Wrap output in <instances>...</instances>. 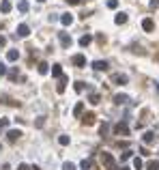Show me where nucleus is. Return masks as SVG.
Here are the masks:
<instances>
[{
  "instance_id": "ddd939ff",
  "label": "nucleus",
  "mask_w": 159,
  "mask_h": 170,
  "mask_svg": "<svg viewBox=\"0 0 159 170\" xmlns=\"http://www.w3.org/2000/svg\"><path fill=\"white\" fill-rule=\"evenodd\" d=\"M0 11H2V13H9V11H11V2H9V0H2V2H0Z\"/></svg>"
},
{
  "instance_id": "2f4dec72",
  "label": "nucleus",
  "mask_w": 159,
  "mask_h": 170,
  "mask_svg": "<svg viewBox=\"0 0 159 170\" xmlns=\"http://www.w3.org/2000/svg\"><path fill=\"white\" fill-rule=\"evenodd\" d=\"M67 2H69V4H78L80 0H67Z\"/></svg>"
},
{
  "instance_id": "f704fd0d",
  "label": "nucleus",
  "mask_w": 159,
  "mask_h": 170,
  "mask_svg": "<svg viewBox=\"0 0 159 170\" xmlns=\"http://www.w3.org/2000/svg\"><path fill=\"white\" fill-rule=\"evenodd\" d=\"M122 170H127V168H122Z\"/></svg>"
},
{
  "instance_id": "1a4fd4ad",
  "label": "nucleus",
  "mask_w": 159,
  "mask_h": 170,
  "mask_svg": "<svg viewBox=\"0 0 159 170\" xmlns=\"http://www.w3.org/2000/svg\"><path fill=\"white\" fill-rule=\"evenodd\" d=\"M17 58H19V52H17V50H9V52H6V60L13 63V60H17Z\"/></svg>"
},
{
  "instance_id": "9b49d317",
  "label": "nucleus",
  "mask_w": 159,
  "mask_h": 170,
  "mask_svg": "<svg viewBox=\"0 0 159 170\" xmlns=\"http://www.w3.org/2000/svg\"><path fill=\"white\" fill-rule=\"evenodd\" d=\"M114 133H122V136H127V125H125V123H118V125H116V127H114Z\"/></svg>"
},
{
  "instance_id": "6ab92c4d",
  "label": "nucleus",
  "mask_w": 159,
  "mask_h": 170,
  "mask_svg": "<svg viewBox=\"0 0 159 170\" xmlns=\"http://www.w3.org/2000/svg\"><path fill=\"white\" fill-rule=\"evenodd\" d=\"M58 142H60L62 146H67V144H69L71 140H69V136H60V138H58Z\"/></svg>"
},
{
  "instance_id": "c756f323",
  "label": "nucleus",
  "mask_w": 159,
  "mask_h": 170,
  "mask_svg": "<svg viewBox=\"0 0 159 170\" xmlns=\"http://www.w3.org/2000/svg\"><path fill=\"white\" fill-rule=\"evenodd\" d=\"M4 45H6V37H2V35H0V47H4Z\"/></svg>"
},
{
  "instance_id": "aec40b11",
  "label": "nucleus",
  "mask_w": 159,
  "mask_h": 170,
  "mask_svg": "<svg viewBox=\"0 0 159 170\" xmlns=\"http://www.w3.org/2000/svg\"><path fill=\"white\" fill-rule=\"evenodd\" d=\"M6 127H9V119H0V131H4Z\"/></svg>"
},
{
  "instance_id": "4468645a",
  "label": "nucleus",
  "mask_w": 159,
  "mask_h": 170,
  "mask_svg": "<svg viewBox=\"0 0 159 170\" xmlns=\"http://www.w3.org/2000/svg\"><path fill=\"white\" fill-rule=\"evenodd\" d=\"M37 69H39L41 76H45V73L49 71V65H47V63H39V67H37Z\"/></svg>"
},
{
  "instance_id": "b1692460",
  "label": "nucleus",
  "mask_w": 159,
  "mask_h": 170,
  "mask_svg": "<svg viewBox=\"0 0 159 170\" xmlns=\"http://www.w3.org/2000/svg\"><path fill=\"white\" fill-rule=\"evenodd\" d=\"M73 88H75V93H82V90H84V82H75Z\"/></svg>"
},
{
  "instance_id": "5701e85b",
  "label": "nucleus",
  "mask_w": 159,
  "mask_h": 170,
  "mask_svg": "<svg viewBox=\"0 0 159 170\" xmlns=\"http://www.w3.org/2000/svg\"><path fill=\"white\" fill-rule=\"evenodd\" d=\"M62 170H75V164L67 162V164H62Z\"/></svg>"
},
{
  "instance_id": "a211bd4d",
  "label": "nucleus",
  "mask_w": 159,
  "mask_h": 170,
  "mask_svg": "<svg viewBox=\"0 0 159 170\" xmlns=\"http://www.w3.org/2000/svg\"><path fill=\"white\" fill-rule=\"evenodd\" d=\"M125 22H127V15L125 13H118L116 15V24H125Z\"/></svg>"
},
{
  "instance_id": "bb28decb",
  "label": "nucleus",
  "mask_w": 159,
  "mask_h": 170,
  "mask_svg": "<svg viewBox=\"0 0 159 170\" xmlns=\"http://www.w3.org/2000/svg\"><path fill=\"white\" fill-rule=\"evenodd\" d=\"M116 4H118L116 0H108V7H110V9H116Z\"/></svg>"
},
{
  "instance_id": "c85d7f7f",
  "label": "nucleus",
  "mask_w": 159,
  "mask_h": 170,
  "mask_svg": "<svg viewBox=\"0 0 159 170\" xmlns=\"http://www.w3.org/2000/svg\"><path fill=\"white\" fill-rule=\"evenodd\" d=\"M148 170H159V164H157V162H153V164H148Z\"/></svg>"
},
{
  "instance_id": "0eeeda50",
  "label": "nucleus",
  "mask_w": 159,
  "mask_h": 170,
  "mask_svg": "<svg viewBox=\"0 0 159 170\" xmlns=\"http://www.w3.org/2000/svg\"><path fill=\"white\" fill-rule=\"evenodd\" d=\"M92 67H95L97 71H105V69H108V63H105V60H95Z\"/></svg>"
},
{
  "instance_id": "f257e3e1",
  "label": "nucleus",
  "mask_w": 159,
  "mask_h": 170,
  "mask_svg": "<svg viewBox=\"0 0 159 170\" xmlns=\"http://www.w3.org/2000/svg\"><path fill=\"white\" fill-rule=\"evenodd\" d=\"M101 162H103V166L108 170H116V162H114V157L110 153H101Z\"/></svg>"
},
{
  "instance_id": "f03ea898",
  "label": "nucleus",
  "mask_w": 159,
  "mask_h": 170,
  "mask_svg": "<svg viewBox=\"0 0 159 170\" xmlns=\"http://www.w3.org/2000/svg\"><path fill=\"white\" fill-rule=\"evenodd\" d=\"M58 39H60V45H62L65 50H67V47H71V43H73V39H71L67 33H60V35H58Z\"/></svg>"
},
{
  "instance_id": "9d476101",
  "label": "nucleus",
  "mask_w": 159,
  "mask_h": 170,
  "mask_svg": "<svg viewBox=\"0 0 159 170\" xmlns=\"http://www.w3.org/2000/svg\"><path fill=\"white\" fill-rule=\"evenodd\" d=\"M82 121H84V125H92V123H95V114H92V112H88V114H84V116H82Z\"/></svg>"
},
{
  "instance_id": "4be33fe9",
  "label": "nucleus",
  "mask_w": 159,
  "mask_h": 170,
  "mask_svg": "<svg viewBox=\"0 0 159 170\" xmlns=\"http://www.w3.org/2000/svg\"><path fill=\"white\" fill-rule=\"evenodd\" d=\"M114 101H116V103H125V101H127V97H125V95H116V97H114Z\"/></svg>"
},
{
  "instance_id": "cd10ccee",
  "label": "nucleus",
  "mask_w": 159,
  "mask_h": 170,
  "mask_svg": "<svg viewBox=\"0 0 159 170\" xmlns=\"http://www.w3.org/2000/svg\"><path fill=\"white\" fill-rule=\"evenodd\" d=\"M90 103H99V95H90Z\"/></svg>"
},
{
  "instance_id": "20e7f679",
  "label": "nucleus",
  "mask_w": 159,
  "mask_h": 170,
  "mask_svg": "<svg viewBox=\"0 0 159 170\" xmlns=\"http://www.w3.org/2000/svg\"><path fill=\"white\" fill-rule=\"evenodd\" d=\"M71 63H73L75 67H84V65H86V56H84V54H75V56L71 58Z\"/></svg>"
},
{
  "instance_id": "393cba45",
  "label": "nucleus",
  "mask_w": 159,
  "mask_h": 170,
  "mask_svg": "<svg viewBox=\"0 0 159 170\" xmlns=\"http://www.w3.org/2000/svg\"><path fill=\"white\" fill-rule=\"evenodd\" d=\"M144 28H146V30H153V22H151V20H144Z\"/></svg>"
},
{
  "instance_id": "412c9836",
  "label": "nucleus",
  "mask_w": 159,
  "mask_h": 170,
  "mask_svg": "<svg viewBox=\"0 0 159 170\" xmlns=\"http://www.w3.org/2000/svg\"><path fill=\"white\" fill-rule=\"evenodd\" d=\"M114 82H118V84H125V82H127V78H125V76H114Z\"/></svg>"
},
{
  "instance_id": "423d86ee",
  "label": "nucleus",
  "mask_w": 159,
  "mask_h": 170,
  "mask_svg": "<svg viewBox=\"0 0 159 170\" xmlns=\"http://www.w3.org/2000/svg\"><path fill=\"white\" fill-rule=\"evenodd\" d=\"M67 82H69V78H67V76H60V82H58V86H56V90H58V93H65Z\"/></svg>"
},
{
  "instance_id": "7c9ffc66",
  "label": "nucleus",
  "mask_w": 159,
  "mask_h": 170,
  "mask_svg": "<svg viewBox=\"0 0 159 170\" xmlns=\"http://www.w3.org/2000/svg\"><path fill=\"white\" fill-rule=\"evenodd\" d=\"M17 170H30V166H26V164H19V166H17Z\"/></svg>"
},
{
  "instance_id": "473e14b6",
  "label": "nucleus",
  "mask_w": 159,
  "mask_h": 170,
  "mask_svg": "<svg viewBox=\"0 0 159 170\" xmlns=\"http://www.w3.org/2000/svg\"><path fill=\"white\" fill-rule=\"evenodd\" d=\"M30 170H39V168H37V166H32V168H30Z\"/></svg>"
},
{
  "instance_id": "a878e982",
  "label": "nucleus",
  "mask_w": 159,
  "mask_h": 170,
  "mask_svg": "<svg viewBox=\"0 0 159 170\" xmlns=\"http://www.w3.org/2000/svg\"><path fill=\"white\" fill-rule=\"evenodd\" d=\"M0 76H6V65L0 63Z\"/></svg>"
},
{
  "instance_id": "72a5a7b5",
  "label": "nucleus",
  "mask_w": 159,
  "mask_h": 170,
  "mask_svg": "<svg viewBox=\"0 0 159 170\" xmlns=\"http://www.w3.org/2000/svg\"><path fill=\"white\" fill-rule=\"evenodd\" d=\"M39 2H45V0H39Z\"/></svg>"
},
{
  "instance_id": "39448f33",
  "label": "nucleus",
  "mask_w": 159,
  "mask_h": 170,
  "mask_svg": "<svg viewBox=\"0 0 159 170\" xmlns=\"http://www.w3.org/2000/svg\"><path fill=\"white\" fill-rule=\"evenodd\" d=\"M19 136H22V131H19V129H11V131L6 133L9 142H15V140H19Z\"/></svg>"
},
{
  "instance_id": "6e6552de",
  "label": "nucleus",
  "mask_w": 159,
  "mask_h": 170,
  "mask_svg": "<svg viewBox=\"0 0 159 170\" xmlns=\"http://www.w3.org/2000/svg\"><path fill=\"white\" fill-rule=\"evenodd\" d=\"M82 112H84V103H82V101H78V103H75V108H73V116H75V119H80V116H82Z\"/></svg>"
},
{
  "instance_id": "7ed1b4c3",
  "label": "nucleus",
  "mask_w": 159,
  "mask_h": 170,
  "mask_svg": "<svg viewBox=\"0 0 159 170\" xmlns=\"http://www.w3.org/2000/svg\"><path fill=\"white\" fill-rule=\"evenodd\" d=\"M28 35H30V28H28L26 24H19V26H17V33H15V37H22V39H24V37H28Z\"/></svg>"
},
{
  "instance_id": "dca6fc26",
  "label": "nucleus",
  "mask_w": 159,
  "mask_h": 170,
  "mask_svg": "<svg viewBox=\"0 0 159 170\" xmlns=\"http://www.w3.org/2000/svg\"><path fill=\"white\" fill-rule=\"evenodd\" d=\"M90 41H92V37H90V35H84V37L80 39V45H82V47H86Z\"/></svg>"
},
{
  "instance_id": "2eb2a0df",
  "label": "nucleus",
  "mask_w": 159,
  "mask_h": 170,
  "mask_svg": "<svg viewBox=\"0 0 159 170\" xmlns=\"http://www.w3.org/2000/svg\"><path fill=\"white\" fill-rule=\"evenodd\" d=\"M52 76H54V78H60V76H62V69H60V65H54V67H52Z\"/></svg>"
},
{
  "instance_id": "f3484780",
  "label": "nucleus",
  "mask_w": 159,
  "mask_h": 170,
  "mask_svg": "<svg viewBox=\"0 0 159 170\" xmlns=\"http://www.w3.org/2000/svg\"><path fill=\"white\" fill-rule=\"evenodd\" d=\"M17 9H19L22 13H26V11H28V2H26V0H19V4H17Z\"/></svg>"
},
{
  "instance_id": "f8f14e48",
  "label": "nucleus",
  "mask_w": 159,
  "mask_h": 170,
  "mask_svg": "<svg viewBox=\"0 0 159 170\" xmlns=\"http://www.w3.org/2000/svg\"><path fill=\"white\" fill-rule=\"evenodd\" d=\"M60 22H62L65 26H71V24H73V15H71V13H67V15H62V17H60Z\"/></svg>"
}]
</instances>
